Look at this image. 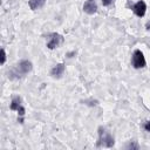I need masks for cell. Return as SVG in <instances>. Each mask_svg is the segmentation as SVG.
<instances>
[{"mask_svg": "<svg viewBox=\"0 0 150 150\" xmlns=\"http://www.w3.org/2000/svg\"><path fill=\"white\" fill-rule=\"evenodd\" d=\"M32 69H33V63L27 59H22L13 68H11V70L7 73L8 74L7 77L9 80H18L29 74Z\"/></svg>", "mask_w": 150, "mask_h": 150, "instance_id": "6da1fadb", "label": "cell"}, {"mask_svg": "<svg viewBox=\"0 0 150 150\" xmlns=\"http://www.w3.org/2000/svg\"><path fill=\"white\" fill-rule=\"evenodd\" d=\"M131 66L135 69H143L146 67V60L144 56V53L141 49H135L131 54Z\"/></svg>", "mask_w": 150, "mask_h": 150, "instance_id": "7a4b0ae2", "label": "cell"}, {"mask_svg": "<svg viewBox=\"0 0 150 150\" xmlns=\"http://www.w3.org/2000/svg\"><path fill=\"white\" fill-rule=\"evenodd\" d=\"M98 145H102V146H105V148H111L114 144H115V139H114V136L105 131V129L103 127H100L98 128Z\"/></svg>", "mask_w": 150, "mask_h": 150, "instance_id": "3957f363", "label": "cell"}, {"mask_svg": "<svg viewBox=\"0 0 150 150\" xmlns=\"http://www.w3.org/2000/svg\"><path fill=\"white\" fill-rule=\"evenodd\" d=\"M62 43H63V36L60 35L59 33H50L46 39V46L50 50L59 48Z\"/></svg>", "mask_w": 150, "mask_h": 150, "instance_id": "277c9868", "label": "cell"}, {"mask_svg": "<svg viewBox=\"0 0 150 150\" xmlns=\"http://www.w3.org/2000/svg\"><path fill=\"white\" fill-rule=\"evenodd\" d=\"M146 9H148V6H146V2L144 0H138L132 6V12L138 18H143L146 14Z\"/></svg>", "mask_w": 150, "mask_h": 150, "instance_id": "5b68a950", "label": "cell"}, {"mask_svg": "<svg viewBox=\"0 0 150 150\" xmlns=\"http://www.w3.org/2000/svg\"><path fill=\"white\" fill-rule=\"evenodd\" d=\"M64 70H66V64L63 62H60V63H56L55 66H53V68L49 71V75L53 79H61L64 74Z\"/></svg>", "mask_w": 150, "mask_h": 150, "instance_id": "8992f818", "label": "cell"}, {"mask_svg": "<svg viewBox=\"0 0 150 150\" xmlns=\"http://www.w3.org/2000/svg\"><path fill=\"white\" fill-rule=\"evenodd\" d=\"M82 8H83V12L89 15H93L97 12V5H96L95 0H86Z\"/></svg>", "mask_w": 150, "mask_h": 150, "instance_id": "52a82bcc", "label": "cell"}, {"mask_svg": "<svg viewBox=\"0 0 150 150\" xmlns=\"http://www.w3.org/2000/svg\"><path fill=\"white\" fill-rule=\"evenodd\" d=\"M22 104V100L19 95H13L11 98V103H9V109L12 111H16L19 109V107Z\"/></svg>", "mask_w": 150, "mask_h": 150, "instance_id": "ba28073f", "label": "cell"}, {"mask_svg": "<svg viewBox=\"0 0 150 150\" xmlns=\"http://www.w3.org/2000/svg\"><path fill=\"white\" fill-rule=\"evenodd\" d=\"M47 0H28V7L32 11H39L46 5Z\"/></svg>", "mask_w": 150, "mask_h": 150, "instance_id": "9c48e42d", "label": "cell"}, {"mask_svg": "<svg viewBox=\"0 0 150 150\" xmlns=\"http://www.w3.org/2000/svg\"><path fill=\"white\" fill-rule=\"evenodd\" d=\"M0 53H1V56H0V64H1V66H4V64L6 63V59H7V54H6V50H5V48H4V47L1 48Z\"/></svg>", "mask_w": 150, "mask_h": 150, "instance_id": "30bf717a", "label": "cell"}, {"mask_svg": "<svg viewBox=\"0 0 150 150\" xmlns=\"http://www.w3.org/2000/svg\"><path fill=\"white\" fill-rule=\"evenodd\" d=\"M143 129H144L146 132H150V120H146V121L143 123Z\"/></svg>", "mask_w": 150, "mask_h": 150, "instance_id": "8fae6325", "label": "cell"}, {"mask_svg": "<svg viewBox=\"0 0 150 150\" xmlns=\"http://www.w3.org/2000/svg\"><path fill=\"white\" fill-rule=\"evenodd\" d=\"M127 148H128V149H138L139 146H138V144H137V143H135V142H131V141H130V142H129V144L127 145Z\"/></svg>", "mask_w": 150, "mask_h": 150, "instance_id": "7c38bea8", "label": "cell"}, {"mask_svg": "<svg viewBox=\"0 0 150 150\" xmlns=\"http://www.w3.org/2000/svg\"><path fill=\"white\" fill-rule=\"evenodd\" d=\"M112 1H114V0H101V4H102L104 7H108V6H110V5L112 4Z\"/></svg>", "mask_w": 150, "mask_h": 150, "instance_id": "4fadbf2b", "label": "cell"}, {"mask_svg": "<svg viewBox=\"0 0 150 150\" xmlns=\"http://www.w3.org/2000/svg\"><path fill=\"white\" fill-rule=\"evenodd\" d=\"M145 28H146V29H148V30H149V29H150V22H149V21H148V22H146V23H145Z\"/></svg>", "mask_w": 150, "mask_h": 150, "instance_id": "5bb4252c", "label": "cell"}]
</instances>
